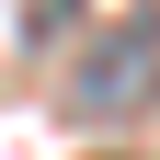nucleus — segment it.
<instances>
[{
	"mask_svg": "<svg viewBox=\"0 0 160 160\" xmlns=\"http://www.w3.org/2000/svg\"><path fill=\"white\" fill-rule=\"evenodd\" d=\"M160 80V12H126L92 46H69V114H137Z\"/></svg>",
	"mask_w": 160,
	"mask_h": 160,
	"instance_id": "obj_1",
	"label": "nucleus"
}]
</instances>
